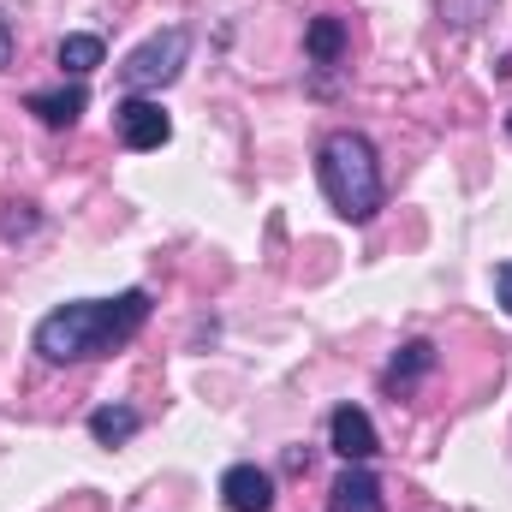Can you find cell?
<instances>
[{
  "mask_svg": "<svg viewBox=\"0 0 512 512\" xmlns=\"http://www.w3.org/2000/svg\"><path fill=\"white\" fill-rule=\"evenodd\" d=\"M149 322V292L131 286L120 298H84V304H60L36 322V352L48 364H84V358H108L114 346H126L131 334Z\"/></svg>",
  "mask_w": 512,
  "mask_h": 512,
  "instance_id": "6da1fadb",
  "label": "cell"
},
{
  "mask_svg": "<svg viewBox=\"0 0 512 512\" xmlns=\"http://www.w3.org/2000/svg\"><path fill=\"white\" fill-rule=\"evenodd\" d=\"M316 179H322V197L334 203V215H346V221H370L382 209V161L364 131H328L316 149Z\"/></svg>",
  "mask_w": 512,
  "mask_h": 512,
  "instance_id": "7a4b0ae2",
  "label": "cell"
},
{
  "mask_svg": "<svg viewBox=\"0 0 512 512\" xmlns=\"http://www.w3.org/2000/svg\"><path fill=\"white\" fill-rule=\"evenodd\" d=\"M185 54H191V30H155L143 48H131L126 66H120V78H126V90H167L179 72H185Z\"/></svg>",
  "mask_w": 512,
  "mask_h": 512,
  "instance_id": "3957f363",
  "label": "cell"
},
{
  "mask_svg": "<svg viewBox=\"0 0 512 512\" xmlns=\"http://www.w3.org/2000/svg\"><path fill=\"white\" fill-rule=\"evenodd\" d=\"M114 126H120V143L137 149V155H149V149H161V143L173 137L167 108H161V102H149V96H126V102L114 108Z\"/></svg>",
  "mask_w": 512,
  "mask_h": 512,
  "instance_id": "277c9868",
  "label": "cell"
},
{
  "mask_svg": "<svg viewBox=\"0 0 512 512\" xmlns=\"http://www.w3.org/2000/svg\"><path fill=\"white\" fill-rule=\"evenodd\" d=\"M328 447H334L346 465H370V459L382 453V435H376V423H370L364 405H340V411L328 417Z\"/></svg>",
  "mask_w": 512,
  "mask_h": 512,
  "instance_id": "5b68a950",
  "label": "cell"
},
{
  "mask_svg": "<svg viewBox=\"0 0 512 512\" xmlns=\"http://www.w3.org/2000/svg\"><path fill=\"white\" fill-rule=\"evenodd\" d=\"M221 501H227V512H268L274 507V477L262 465H227Z\"/></svg>",
  "mask_w": 512,
  "mask_h": 512,
  "instance_id": "8992f818",
  "label": "cell"
},
{
  "mask_svg": "<svg viewBox=\"0 0 512 512\" xmlns=\"http://www.w3.org/2000/svg\"><path fill=\"white\" fill-rule=\"evenodd\" d=\"M328 512H387L382 501V483L364 471V465H346L328 489Z\"/></svg>",
  "mask_w": 512,
  "mask_h": 512,
  "instance_id": "52a82bcc",
  "label": "cell"
},
{
  "mask_svg": "<svg viewBox=\"0 0 512 512\" xmlns=\"http://www.w3.org/2000/svg\"><path fill=\"white\" fill-rule=\"evenodd\" d=\"M24 108L42 120V126H78V114L90 108V90L84 84H60V90H36V96H24Z\"/></svg>",
  "mask_w": 512,
  "mask_h": 512,
  "instance_id": "ba28073f",
  "label": "cell"
},
{
  "mask_svg": "<svg viewBox=\"0 0 512 512\" xmlns=\"http://www.w3.org/2000/svg\"><path fill=\"white\" fill-rule=\"evenodd\" d=\"M54 60H60V72H72V78H90V72L108 60V48H102V36H90V30H72V36H60Z\"/></svg>",
  "mask_w": 512,
  "mask_h": 512,
  "instance_id": "9c48e42d",
  "label": "cell"
},
{
  "mask_svg": "<svg viewBox=\"0 0 512 512\" xmlns=\"http://www.w3.org/2000/svg\"><path fill=\"white\" fill-rule=\"evenodd\" d=\"M137 429H143V417H137L131 405H102V411H90V441H96V447H126Z\"/></svg>",
  "mask_w": 512,
  "mask_h": 512,
  "instance_id": "30bf717a",
  "label": "cell"
},
{
  "mask_svg": "<svg viewBox=\"0 0 512 512\" xmlns=\"http://www.w3.org/2000/svg\"><path fill=\"white\" fill-rule=\"evenodd\" d=\"M429 370H435V346H429V340H405V346L393 352V364H387L382 382L399 393V387H411L417 376H429Z\"/></svg>",
  "mask_w": 512,
  "mask_h": 512,
  "instance_id": "8fae6325",
  "label": "cell"
},
{
  "mask_svg": "<svg viewBox=\"0 0 512 512\" xmlns=\"http://www.w3.org/2000/svg\"><path fill=\"white\" fill-rule=\"evenodd\" d=\"M304 54H310L316 66H340V54H346V18H310Z\"/></svg>",
  "mask_w": 512,
  "mask_h": 512,
  "instance_id": "7c38bea8",
  "label": "cell"
},
{
  "mask_svg": "<svg viewBox=\"0 0 512 512\" xmlns=\"http://www.w3.org/2000/svg\"><path fill=\"white\" fill-rule=\"evenodd\" d=\"M495 6H501V0H441V18L459 24V30H471V24L495 18Z\"/></svg>",
  "mask_w": 512,
  "mask_h": 512,
  "instance_id": "4fadbf2b",
  "label": "cell"
},
{
  "mask_svg": "<svg viewBox=\"0 0 512 512\" xmlns=\"http://www.w3.org/2000/svg\"><path fill=\"white\" fill-rule=\"evenodd\" d=\"M24 233H36V209H30V203H6V215H0V239H24Z\"/></svg>",
  "mask_w": 512,
  "mask_h": 512,
  "instance_id": "5bb4252c",
  "label": "cell"
},
{
  "mask_svg": "<svg viewBox=\"0 0 512 512\" xmlns=\"http://www.w3.org/2000/svg\"><path fill=\"white\" fill-rule=\"evenodd\" d=\"M495 298H501V310L512 316V262H501V268H495Z\"/></svg>",
  "mask_w": 512,
  "mask_h": 512,
  "instance_id": "9a60e30c",
  "label": "cell"
},
{
  "mask_svg": "<svg viewBox=\"0 0 512 512\" xmlns=\"http://www.w3.org/2000/svg\"><path fill=\"white\" fill-rule=\"evenodd\" d=\"M12 48H18V42H12V24H6V18H0V72H6V66H12Z\"/></svg>",
  "mask_w": 512,
  "mask_h": 512,
  "instance_id": "2e32d148",
  "label": "cell"
},
{
  "mask_svg": "<svg viewBox=\"0 0 512 512\" xmlns=\"http://www.w3.org/2000/svg\"><path fill=\"white\" fill-rule=\"evenodd\" d=\"M507 131H512V114H507Z\"/></svg>",
  "mask_w": 512,
  "mask_h": 512,
  "instance_id": "e0dca14e",
  "label": "cell"
}]
</instances>
